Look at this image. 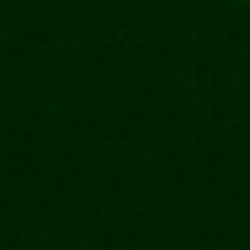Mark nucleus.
I'll return each instance as SVG.
<instances>
[{"label": "nucleus", "mask_w": 250, "mask_h": 250, "mask_svg": "<svg viewBox=\"0 0 250 250\" xmlns=\"http://www.w3.org/2000/svg\"><path fill=\"white\" fill-rule=\"evenodd\" d=\"M241 5H250V0H241Z\"/></svg>", "instance_id": "obj_1"}]
</instances>
